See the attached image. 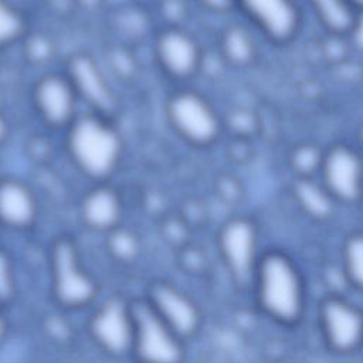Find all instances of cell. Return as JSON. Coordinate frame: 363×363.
<instances>
[{
  "label": "cell",
  "instance_id": "21",
  "mask_svg": "<svg viewBox=\"0 0 363 363\" xmlns=\"http://www.w3.org/2000/svg\"><path fill=\"white\" fill-rule=\"evenodd\" d=\"M18 30L17 16L3 3H0V43L11 38Z\"/></svg>",
  "mask_w": 363,
  "mask_h": 363
},
{
  "label": "cell",
  "instance_id": "28",
  "mask_svg": "<svg viewBox=\"0 0 363 363\" xmlns=\"http://www.w3.org/2000/svg\"><path fill=\"white\" fill-rule=\"evenodd\" d=\"M362 138H363V126H362Z\"/></svg>",
  "mask_w": 363,
  "mask_h": 363
},
{
  "label": "cell",
  "instance_id": "5",
  "mask_svg": "<svg viewBox=\"0 0 363 363\" xmlns=\"http://www.w3.org/2000/svg\"><path fill=\"white\" fill-rule=\"evenodd\" d=\"M172 332L156 312L146 306L138 308L136 343L146 363H179L182 349Z\"/></svg>",
  "mask_w": 363,
  "mask_h": 363
},
{
  "label": "cell",
  "instance_id": "13",
  "mask_svg": "<svg viewBox=\"0 0 363 363\" xmlns=\"http://www.w3.org/2000/svg\"><path fill=\"white\" fill-rule=\"evenodd\" d=\"M294 193L301 207L312 217L325 218L332 213L335 200L319 182V179H296L294 184Z\"/></svg>",
  "mask_w": 363,
  "mask_h": 363
},
{
  "label": "cell",
  "instance_id": "25",
  "mask_svg": "<svg viewBox=\"0 0 363 363\" xmlns=\"http://www.w3.org/2000/svg\"><path fill=\"white\" fill-rule=\"evenodd\" d=\"M208 7L214 9V10H225L228 9L231 4L235 3V0H203Z\"/></svg>",
  "mask_w": 363,
  "mask_h": 363
},
{
  "label": "cell",
  "instance_id": "16",
  "mask_svg": "<svg viewBox=\"0 0 363 363\" xmlns=\"http://www.w3.org/2000/svg\"><path fill=\"white\" fill-rule=\"evenodd\" d=\"M40 105L52 121L65 119L71 109V95L68 88L57 79L45 81L38 94Z\"/></svg>",
  "mask_w": 363,
  "mask_h": 363
},
{
  "label": "cell",
  "instance_id": "18",
  "mask_svg": "<svg viewBox=\"0 0 363 363\" xmlns=\"http://www.w3.org/2000/svg\"><path fill=\"white\" fill-rule=\"evenodd\" d=\"M323 152L316 145L301 143L291 153V167L296 173V179L315 177L319 173Z\"/></svg>",
  "mask_w": 363,
  "mask_h": 363
},
{
  "label": "cell",
  "instance_id": "17",
  "mask_svg": "<svg viewBox=\"0 0 363 363\" xmlns=\"http://www.w3.org/2000/svg\"><path fill=\"white\" fill-rule=\"evenodd\" d=\"M119 214L116 199L108 191H96L88 197L84 206V216L86 221L98 228L112 225Z\"/></svg>",
  "mask_w": 363,
  "mask_h": 363
},
{
  "label": "cell",
  "instance_id": "10",
  "mask_svg": "<svg viewBox=\"0 0 363 363\" xmlns=\"http://www.w3.org/2000/svg\"><path fill=\"white\" fill-rule=\"evenodd\" d=\"M92 330L96 340L112 353H123L130 346L133 329L125 306L111 301L95 315Z\"/></svg>",
  "mask_w": 363,
  "mask_h": 363
},
{
  "label": "cell",
  "instance_id": "23",
  "mask_svg": "<svg viewBox=\"0 0 363 363\" xmlns=\"http://www.w3.org/2000/svg\"><path fill=\"white\" fill-rule=\"evenodd\" d=\"M113 251L122 257V258H129L135 254L136 251V244L135 241L132 240V237L129 235H125V234H121L118 237H115V241H113Z\"/></svg>",
  "mask_w": 363,
  "mask_h": 363
},
{
  "label": "cell",
  "instance_id": "27",
  "mask_svg": "<svg viewBox=\"0 0 363 363\" xmlns=\"http://www.w3.org/2000/svg\"><path fill=\"white\" fill-rule=\"evenodd\" d=\"M3 332H4V323H3V320L0 318V337L3 336Z\"/></svg>",
  "mask_w": 363,
  "mask_h": 363
},
{
  "label": "cell",
  "instance_id": "14",
  "mask_svg": "<svg viewBox=\"0 0 363 363\" xmlns=\"http://www.w3.org/2000/svg\"><path fill=\"white\" fill-rule=\"evenodd\" d=\"M33 201L27 190L9 183L0 187V217L14 225H23L33 217Z\"/></svg>",
  "mask_w": 363,
  "mask_h": 363
},
{
  "label": "cell",
  "instance_id": "11",
  "mask_svg": "<svg viewBox=\"0 0 363 363\" xmlns=\"http://www.w3.org/2000/svg\"><path fill=\"white\" fill-rule=\"evenodd\" d=\"M153 301L162 320L179 335H190L199 323V312L194 303L167 285H159L153 291Z\"/></svg>",
  "mask_w": 363,
  "mask_h": 363
},
{
  "label": "cell",
  "instance_id": "1",
  "mask_svg": "<svg viewBox=\"0 0 363 363\" xmlns=\"http://www.w3.org/2000/svg\"><path fill=\"white\" fill-rule=\"evenodd\" d=\"M257 289L262 309L274 319L292 323L303 312V284L292 259L268 251L257 264Z\"/></svg>",
  "mask_w": 363,
  "mask_h": 363
},
{
  "label": "cell",
  "instance_id": "22",
  "mask_svg": "<svg viewBox=\"0 0 363 363\" xmlns=\"http://www.w3.org/2000/svg\"><path fill=\"white\" fill-rule=\"evenodd\" d=\"M13 292L11 268L7 258L0 254V299H6Z\"/></svg>",
  "mask_w": 363,
  "mask_h": 363
},
{
  "label": "cell",
  "instance_id": "9",
  "mask_svg": "<svg viewBox=\"0 0 363 363\" xmlns=\"http://www.w3.org/2000/svg\"><path fill=\"white\" fill-rule=\"evenodd\" d=\"M172 116L176 126L191 140L210 142L218 133V119L197 95L184 94L173 101Z\"/></svg>",
  "mask_w": 363,
  "mask_h": 363
},
{
  "label": "cell",
  "instance_id": "24",
  "mask_svg": "<svg viewBox=\"0 0 363 363\" xmlns=\"http://www.w3.org/2000/svg\"><path fill=\"white\" fill-rule=\"evenodd\" d=\"M347 38H350L354 44V47L363 52V11H359V16L354 21V26L352 31L349 33Z\"/></svg>",
  "mask_w": 363,
  "mask_h": 363
},
{
  "label": "cell",
  "instance_id": "7",
  "mask_svg": "<svg viewBox=\"0 0 363 363\" xmlns=\"http://www.w3.org/2000/svg\"><path fill=\"white\" fill-rule=\"evenodd\" d=\"M257 228L251 220L235 218L227 223L220 234V250L231 272L247 278L257 268Z\"/></svg>",
  "mask_w": 363,
  "mask_h": 363
},
{
  "label": "cell",
  "instance_id": "3",
  "mask_svg": "<svg viewBox=\"0 0 363 363\" xmlns=\"http://www.w3.org/2000/svg\"><path fill=\"white\" fill-rule=\"evenodd\" d=\"M242 13L269 43L284 45L301 33L303 7L299 0H235Z\"/></svg>",
  "mask_w": 363,
  "mask_h": 363
},
{
  "label": "cell",
  "instance_id": "8",
  "mask_svg": "<svg viewBox=\"0 0 363 363\" xmlns=\"http://www.w3.org/2000/svg\"><path fill=\"white\" fill-rule=\"evenodd\" d=\"M55 294L67 305H82L95 292L94 282L81 271L75 254L68 244H60L54 252Z\"/></svg>",
  "mask_w": 363,
  "mask_h": 363
},
{
  "label": "cell",
  "instance_id": "2",
  "mask_svg": "<svg viewBox=\"0 0 363 363\" xmlns=\"http://www.w3.org/2000/svg\"><path fill=\"white\" fill-rule=\"evenodd\" d=\"M319 182L335 201L352 204L363 196V157L349 143H333L323 152Z\"/></svg>",
  "mask_w": 363,
  "mask_h": 363
},
{
  "label": "cell",
  "instance_id": "6",
  "mask_svg": "<svg viewBox=\"0 0 363 363\" xmlns=\"http://www.w3.org/2000/svg\"><path fill=\"white\" fill-rule=\"evenodd\" d=\"M72 150L88 172L102 174L112 167L116 159L118 142L109 129L86 121L79 123L72 133Z\"/></svg>",
  "mask_w": 363,
  "mask_h": 363
},
{
  "label": "cell",
  "instance_id": "19",
  "mask_svg": "<svg viewBox=\"0 0 363 363\" xmlns=\"http://www.w3.org/2000/svg\"><path fill=\"white\" fill-rule=\"evenodd\" d=\"M225 52L235 64H248L257 55L255 43L251 35L238 27H234L225 35Z\"/></svg>",
  "mask_w": 363,
  "mask_h": 363
},
{
  "label": "cell",
  "instance_id": "20",
  "mask_svg": "<svg viewBox=\"0 0 363 363\" xmlns=\"http://www.w3.org/2000/svg\"><path fill=\"white\" fill-rule=\"evenodd\" d=\"M346 274L350 281L363 289V233L350 235L343 247Z\"/></svg>",
  "mask_w": 363,
  "mask_h": 363
},
{
  "label": "cell",
  "instance_id": "15",
  "mask_svg": "<svg viewBox=\"0 0 363 363\" xmlns=\"http://www.w3.org/2000/svg\"><path fill=\"white\" fill-rule=\"evenodd\" d=\"M160 52L164 64L177 74L191 71L197 60L194 44L187 37L180 34L166 35L162 41Z\"/></svg>",
  "mask_w": 363,
  "mask_h": 363
},
{
  "label": "cell",
  "instance_id": "26",
  "mask_svg": "<svg viewBox=\"0 0 363 363\" xmlns=\"http://www.w3.org/2000/svg\"><path fill=\"white\" fill-rule=\"evenodd\" d=\"M350 1L357 9V11H363V0H350Z\"/></svg>",
  "mask_w": 363,
  "mask_h": 363
},
{
  "label": "cell",
  "instance_id": "12",
  "mask_svg": "<svg viewBox=\"0 0 363 363\" xmlns=\"http://www.w3.org/2000/svg\"><path fill=\"white\" fill-rule=\"evenodd\" d=\"M329 35L347 37L359 16L350 0H299Z\"/></svg>",
  "mask_w": 363,
  "mask_h": 363
},
{
  "label": "cell",
  "instance_id": "4",
  "mask_svg": "<svg viewBox=\"0 0 363 363\" xmlns=\"http://www.w3.org/2000/svg\"><path fill=\"white\" fill-rule=\"evenodd\" d=\"M319 315L330 347L349 352L363 345V312L359 308L339 298H328L320 305Z\"/></svg>",
  "mask_w": 363,
  "mask_h": 363
}]
</instances>
